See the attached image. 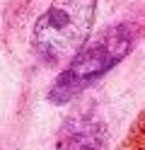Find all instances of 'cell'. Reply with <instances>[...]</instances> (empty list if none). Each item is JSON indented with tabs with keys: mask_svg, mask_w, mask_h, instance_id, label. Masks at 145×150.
I'll return each instance as SVG.
<instances>
[{
	"mask_svg": "<svg viewBox=\"0 0 145 150\" xmlns=\"http://www.w3.org/2000/svg\"><path fill=\"white\" fill-rule=\"evenodd\" d=\"M140 36V27L135 22H116L104 32L92 36L73 61L56 75L46 99L51 104H68L80 97L87 87L99 82L109 70H114L123 58H128Z\"/></svg>",
	"mask_w": 145,
	"mask_h": 150,
	"instance_id": "cell-1",
	"label": "cell"
},
{
	"mask_svg": "<svg viewBox=\"0 0 145 150\" xmlns=\"http://www.w3.org/2000/svg\"><path fill=\"white\" fill-rule=\"evenodd\" d=\"M94 20L97 0H51L32 29V49L36 58L48 68L68 65L90 41Z\"/></svg>",
	"mask_w": 145,
	"mask_h": 150,
	"instance_id": "cell-2",
	"label": "cell"
},
{
	"mask_svg": "<svg viewBox=\"0 0 145 150\" xmlns=\"http://www.w3.org/2000/svg\"><path fill=\"white\" fill-rule=\"evenodd\" d=\"M56 150H109V126L94 107L70 111L58 128Z\"/></svg>",
	"mask_w": 145,
	"mask_h": 150,
	"instance_id": "cell-3",
	"label": "cell"
}]
</instances>
